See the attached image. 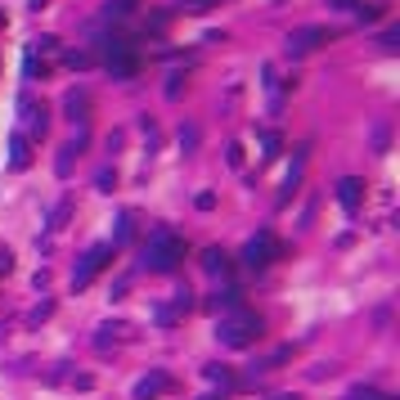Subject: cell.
Instances as JSON below:
<instances>
[{
    "label": "cell",
    "instance_id": "obj_13",
    "mask_svg": "<svg viewBox=\"0 0 400 400\" xmlns=\"http://www.w3.org/2000/svg\"><path fill=\"white\" fill-rule=\"evenodd\" d=\"M239 297H243L239 288H225V292H216V297L207 301V310H216V315H221V310H225V315H230V310H239V306H243Z\"/></svg>",
    "mask_w": 400,
    "mask_h": 400
},
{
    "label": "cell",
    "instance_id": "obj_5",
    "mask_svg": "<svg viewBox=\"0 0 400 400\" xmlns=\"http://www.w3.org/2000/svg\"><path fill=\"white\" fill-rule=\"evenodd\" d=\"M112 252H117L112 243H94L90 252H85L81 261H77V270H72V288H90V279H94V274H99L103 265L112 261Z\"/></svg>",
    "mask_w": 400,
    "mask_h": 400
},
{
    "label": "cell",
    "instance_id": "obj_17",
    "mask_svg": "<svg viewBox=\"0 0 400 400\" xmlns=\"http://www.w3.org/2000/svg\"><path fill=\"white\" fill-rule=\"evenodd\" d=\"M203 374H207V383H216V387H234V374L225 365H207Z\"/></svg>",
    "mask_w": 400,
    "mask_h": 400
},
{
    "label": "cell",
    "instance_id": "obj_25",
    "mask_svg": "<svg viewBox=\"0 0 400 400\" xmlns=\"http://www.w3.org/2000/svg\"><path fill=\"white\" fill-rule=\"evenodd\" d=\"M261 144H265V162L279 153V135H274V131H265V135H261Z\"/></svg>",
    "mask_w": 400,
    "mask_h": 400
},
{
    "label": "cell",
    "instance_id": "obj_19",
    "mask_svg": "<svg viewBox=\"0 0 400 400\" xmlns=\"http://www.w3.org/2000/svg\"><path fill=\"white\" fill-rule=\"evenodd\" d=\"M94 185H99L103 194H112V185H117V171H112V167H99V176H94Z\"/></svg>",
    "mask_w": 400,
    "mask_h": 400
},
{
    "label": "cell",
    "instance_id": "obj_23",
    "mask_svg": "<svg viewBox=\"0 0 400 400\" xmlns=\"http://www.w3.org/2000/svg\"><path fill=\"white\" fill-rule=\"evenodd\" d=\"M383 50H387V54L400 50V27H387V32H383Z\"/></svg>",
    "mask_w": 400,
    "mask_h": 400
},
{
    "label": "cell",
    "instance_id": "obj_11",
    "mask_svg": "<svg viewBox=\"0 0 400 400\" xmlns=\"http://www.w3.org/2000/svg\"><path fill=\"white\" fill-rule=\"evenodd\" d=\"M81 149H85V126L77 131V140H68V144L59 149V162H54V171H59L63 180L72 176V162H77V153H81Z\"/></svg>",
    "mask_w": 400,
    "mask_h": 400
},
{
    "label": "cell",
    "instance_id": "obj_24",
    "mask_svg": "<svg viewBox=\"0 0 400 400\" xmlns=\"http://www.w3.org/2000/svg\"><path fill=\"white\" fill-rule=\"evenodd\" d=\"M63 63H68V68H85L90 54H85V50H68V54H63Z\"/></svg>",
    "mask_w": 400,
    "mask_h": 400
},
{
    "label": "cell",
    "instance_id": "obj_10",
    "mask_svg": "<svg viewBox=\"0 0 400 400\" xmlns=\"http://www.w3.org/2000/svg\"><path fill=\"white\" fill-rule=\"evenodd\" d=\"M338 203L347 207V216H356V212H360V203H365V180L347 176V180L338 185Z\"/></svg>",
    "mask_w": 400,
    "mask_h": 400
},
{
    "label": "cell",
    "instance_id": "obj_16",
    "mask_svg": "<svg viewBox=\"0 0 400 400\" xmlns=\"http://www.w3.org/2000/svg\"><path fill=\"white\" fill-rule=\"evenodd\" d=\"M131 9H135V0H108V5H103V18L117 23V18H131Z\"/></svg>",
    "mask_w": 400,
    "mask_h": 400
},
{
    "label": "cell",
    "instance_id": "obj_18",
    "mask_svg": "<svg viewBox=\"0 0 400 400\" xmlns=\"http://www.w3.org/2000/svg\"><path fill=\"white\" fill-rule=\"evenodd\" d=\"M68 216H72V198H63V203L50 212V234H54V230H63V221H68Z\"/></svg>",
    "mask_w": 400,
    "mask_h": 400
},
{
    "label": "cell",
    "instance_id": "obj_1",
    "mask_svg": "<svg viewBox=\"0 0 400 400\" xmlns=\"http://www.w3.org/2000/svg\"><path fill=\"white\" fill-rule=\"evenodd\" d=\"M185 261V239H180L176 230H153L149 234V243H144V270H153V274H171L176 265Z\"/></svg>",
    "mask_w": 400,
    "mask_h": 400
},
{
    "label": "cell",
    "instance_id": "obj_27",
    "mask_svg": "<svg viewBox=\"0 0 400 400\" xmlns=\"http://www.w3.org/2000/svg\"><path fill=\"white\" fill-rule=\"evenodd\" d=\"M180 144H185V149H194V144H198V131H194V126H189V131H180Z\"/></svg>",
    "mask_w": 400,
    "mask_h": 400
},
{
    "label": "cell",
    "instance_id": "obj_26",
    "mask_svg": "<svg viewBox=\"0 0 400 400\" xmlns=\"http://www.w3.org/2000/svg\"><path fill=\"white\" fill-rule=\"evenodd\" d=\"M54 315V301H41V306L32 310V324H41V319H50Z\"/></svg>",
    "mask_w": 400,
    "mask_h": 400
},
{
    "label": "cell",
    "instance_id": "obj_29",
    "mask_svg": "<svg viewBox=\"0 0 400 400\" xmlns=\"http://www.w3.org/2000/svg\"><path fill=\"white\" fill-rule=\"evenodd\" d=\"M9 270H14V256H9V252H0V274H9Z\"/></svg>",
    "mask_w": 400,
    "mask_h": 400
},
{
    "label": "cell",
    "instance_id": "obj_31",
    "mask_svg": "<svg viewBox=\"0 0 400 400\" xmlns=\"http://www.w3.org/2000/svg\"><path fill=\"white\" fill-rule=\"evenodd\" d=\"M203 400H216V396H203Z\"/></svg>",
    "mask_w": 400,
    "mask_h": 400
},
{
    "label": "cell",
    "instance_id": "obj_30",
    "mask_svg": "<svg viewBox=\"0 0 400 400\" xmlns=\"http://www.w3.org/2000/svg\"><path fill=\"white\" fill-rule=\"evenodd\" d=\"M279 400H297V396H279Z\"/></svg>",
    "mask_w": 400,
    "mask_h": 400
},
{
    "label": "cell",
    "instance_id": "obj_14",
    "mask_svg": "<svg viewBox=\"0 0 400 400\" xmlns=\"http://www.w3.org/2000/svg\"><path fill=\"white\" fill-rule=\"evenodd\" d=\"M27 162H32V149H27V135H14V140H9V167H14V171H23Z\"/></svg>",
    "mask_w": 400,
    "mask_h": 400
},
{
    "label": "cell",
    "instance_id": "obj_9",
    "mask_svg": "<svg viewBox=\"0 0 400 400\" xmlns=\"http://www.w3.org/2000/svg\"><path fill=\"white\" fill-rule=\"evenodd\" d=\"M171 392V374H162V369H153L149 378H140L135 383V400H158Z\"/></svg>",
    "mask_w": 400,
    "mask_h": 400
},
{
    "label": "cell",
    "instance_id": "obj_32",
    "mask_svg": "<svg viewBox=\"0 0 400 400\" xmlns=\"http://www.w3.org/2000/svg\"><path fill=\"white\" fill-rule=\"evenodd\" d=\"M0 23H5V14H0Z\"/></svg>",
    "mask_w": 400,
    "mask_h": 400
},
{
    "label": "cell",
    "instance_id": "obj_7",
    "mask_svg": "<svg viewBox=\"0 0 400 400\" xmlns=\"http://www.w3.org/2000/svg\"><path fill=\"white\" fill-rule=\"evenodd\" d=\"M306 162H310V144H301V149H297V158H292V167H288V176H283V194H279V207H288V203H292V194H297L301 176H306Z\"/></svg>",
    "mask_w": 400,
    "mask_h": 400
},
{
    "label": "cell",
    "instance_id": "obj_2",
    "mask_svg": "<svg viewBox=\"0 0 400 400\" xmlns=\"http://www.w3.org/2000/svg\"><path fill=\"white\" fill-rule=\"evenodd\" d=\"M216 338H221V347L230 351H243V347H256L261 342V319L252 315V310H230V315H221V324H216Z\"/></svg>",
    "mask_w": 400,
    "mask_h": 400
},
{
    "label": "cell",
    "instance_id": "obj_21",
    "mask_svg": "<svg viewBox=\"0 0 400 400\" xmlns=\"http://www.w3.org/2000/svg\"><path fill=\"white\" fill-rule=\"evenodd\" d=\"M347 400H396V396H383V392H374V387H356Z\"/></svg>",
    "mask_w": 400,
    "mask_h": 400
},
{
    "label": "cell",
    "instance_id": "obj_15",
    "mask_svg": "<svg viewBox=\"0 0 400 400\" xmlns=\"http://www.w3.org/2000/svg\"><path fill=\"white\" fill-rule=\"evenodd\" d=\"M203 270L207 274H225V270H230V256H225L221 247H207V252H203Z\"/></svg>",
    "mask_w": 400,
    "mask_h": 400
},
{
    "label": "cell",
    "instance_id": "obj_20",
    "mask_svg": "<svg viewBox=\"0 0 400 400\" xmlns=\"http://www.w3.org/2000/svg\"><path fill=\"white\" fill-rule=\"evenodd\" d=\"M356 14H360V23H378V18H383V5H356Z\"/></svg>",
    "mask_w": 400,
    "mask_h": 400
},
{
    "label": "cell",
    "instance_id": "obj_28",
    "mask_svg": "<svg viewBox=\"0 0 400 400\" xmlns=\"http://www.w3.org/2000/svg\"><path fill=\"white\" fill-rule=\"evenodd\" d=\"M216 207V194H198V212H212Z\"/></svg>",
    "mask_w": 400,
    "mask_h": 400
},
{
    "label": "cell",
    "instance_id": "obj_6",
    "mask_svg": "<svg viewBox=\"0 0 400 400\" xmlns=\"http://www.w3.org/2000/svg\"><path fill=\"white\" fill-rule=\"evenodd\" d=\"M324 41H333L328 27H297V32L288 36V45H283V50H288V54H310V50L324 45Z\"/></svg>",
    "mask_w": 400,
    "mask_h": 400
},
{
    "label": "cell",
    "instance_id": "obj_12",
    "mask_svg": "<svg viewBox=\"0 0 400 400\" xmlns=\"http://www.w3.org/2000/svg\"><path fill=\"white\" fill-rule=\"evenodd\" d=\"M63 112L85 126V117H90V94H85V90H68V94H63Z\"/></svg>",
    "mask_w": 400,
    "mask_h": 400
},
{
    "label": "cell",
    "instance_id": "obj_8",
    "mask_svg": "<svg viewBox=\"0 0 400 400\" xmlns=\"http://www.w3.org/2000/svg\"><path fill=\"white\" fill-rule=\"evenodd\" d=\"M18 112H23L27 131H32V135L41 140V135H45V126H50V122H45V117H50V112H45V103H41V99H32V94H23V99H18Z\"/></svg>",
    "mask_w": 400,
    "mask_h": 400
},
{
    "label": "cell",
    "instance_id": "obj_4",
    "mask_svg": "<svg viewBox=\"0 0 400 400\" xmlns=\"http://www.w3.org/2000/svg\"><path fill=\"white\" fill-rule=\"evenodd\" d=\"M279 252H283L279 239H274L270 230H261L256 239H247V247H243V265H247V270H265V265L279 261Z\"/></svg>",
    "mask_w": 400,
    "mask_h": 400
},
{
    "label": "cell",
    "instance_id": "obj_3",
    "mask_svg": "<svg viewBox=\"0 0 400 400\" xmlns=\"http://www.w3.org/2000/svg\"><path fill=\"white\" fill-rule=\"evenodd\" d=\"M103 68H108L117 81H131V77L140 72V54H135V45L122 41V36H108V41H103Z\"/></svg>",
    "mask_w": 400,
    "mask_h": 400
},
{
    "label": "cell",
    "instance_id": "obj_22",
    "mask_svg": "<svg viewBox=\"0 0 400 400\" xmlns=\"http://www.w3.org/2000/svg\"><path fill=\"white\" fill-rule=\"evenodd\" d=\"M387 140H392V126H387V122H378V126H374V149H378V153L387 149Z\"/></svg>",
    "mask_w": 400,
    "mask_h": 400
}]
</instances>
